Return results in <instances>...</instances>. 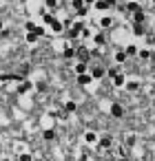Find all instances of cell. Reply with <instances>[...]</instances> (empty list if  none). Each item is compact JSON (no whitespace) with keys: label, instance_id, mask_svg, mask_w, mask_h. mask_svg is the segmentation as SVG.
<instances>
[{"label":"cell","instance_id":"obj_1","mask_svg":"<svg viewBox=\"0 0 155 161\" xmlns=\"http://www.w3.org/2000/svg\"><path fill=\"white\" fill-rule=\"evenodd\" d=\"M111 115L115 119H122L124 117V106H122V104H111Z\"/></svg>","mask_w":155,"mask_h":161},{"label":"cell","instance_id":"obj_2","mask_svg":"<svg viewBox=\"0 0 155 161\" xmlns=\"http://www.w3.org/2000/svg\"><path fill=\"white\" fill-rule=\"evenodd\" d=\"M117 2V0H98L95 2V9H100V11H104V9H111L113 5Z\"/></svg>","mask_w":155,"mask_h":161},{"label":"cell","instance_id":"obj_3","mask_svg":"<svg viewBox=\"0 0 155 161\" xmlns=\"http://www.w3.org/2000/svg\"><path fill=\"white\" fill-rule=\"evenodd\" d=\"M91 82H93V75L91 73H80L78 75V84L80 86H87V84H91Z\"/></svg>","mask_w":155,"mask_h":161},{"label":"cell","instance_id":"obj_4","mask_svg":"<svg viewBox=\"0 0 155 161\" xmlns=\"http://www.w3.org/2000/svg\"><path fill=\"white\" fill-rule=\"evenodd\" d=\"M91 75H93V80H102L106 75V69L104 66H93V69H91Z\"/></svg>","mask_w":155,"mask_h":161},{"label":"cell","instance_id":"obj_5","mask_svg":"<svg viewBox=\"0 0 155 161\" xmlns=\"http://www.w3.org/2000/svg\"><path fill=\"white\" fill-rule=\"evenodd\" d=\"M71 7L78 11V16H84V13H87V9H84V0H73V2H71Z\"/></svg>","mask_w":155,"mask_h":161},{"label":"cell","instance_id":"obj_6","mask_svg":"<svg viewBox=\"0 0 155 161\" xmlns=\"http://www.w3.org/2000/svg\"><path fill=\"white\" fill-rule=\"evenodd\" d=\"M98 141H100V148H111V144H113V137H111V135H104V137H100Z\"/></svg>","mask_w":155,"mask_h":161},{"label":"cell","instance_id":"obj_7","mask_svg":"<svg viewBox=\"0 0 155 161\" xmlns=\"http://www.w3.org/2000/svg\"><path fill=\"white\" fill-rule=\"evenodd\" d=\"M144 20H146V13H144L142 9L133 13V22H138V24H144Z\"/></svg>","mask_w":155,"mask_h":161},{"label":"cell","instance_id":"obj_8","mask_svg":"<svg viewBox=\"0 0 155 161\" xmlns=\"http://www.w3.org/2000/svg\"><path fill=\"white\" fill-rule=\"evenodd\" d=\"M38 38H40L38 31H27V42H29V44H35V42H38Z\"/></svg>","mask_w":155,"mask_h":161},{"label":"cell","instance_id":"obj_9","mask_svg":"<svg viewBox=\"0 0 155 161\" xmlns=\"http://www.w3.org/2000/svg\"><path fill=\"white\" fill-rule=\"evenodd\" d=\"M124 84H126V77H124L122 73H117L115 77H113V86H124Z\"/></svg>","mask_w":155,"mask_h":161},{"label":"cell","instance_id":"obj_10","mask_svg":"<svg viewBox=\"0 0 155 161\" xmlns=\"http://www.w3.org/2000/svg\"><path fill=\"white\" fill-rule=\"evenodd\" d=\"M31 91V82H22L20 86H18V93H20V95H24V93H29Z\"/></svg>","mask_w":155,"mask_h":161},{"label":"cell","instance_id":"obj_11","mask_svg":"<svg viewBox=\"0 0 155 161\" xmlns=\"http://www.w3.org/2000/svg\"><path fill=\"white\" fill-rule=\"evenodd\" d=\"M126 58H129V53H126V51H117L115 53V62H120V64L126 62Z\"/></svg>","mask_w":155,"mask_h":161},{"label":"cell","instance_id":"obj_12","mask_svg":"<svg viewBox=\"0 0 155 161\" xmlns=\"http://www.w3.org/2000/svg\"><path fill=\"white\" fill-rule=\"evenodd\" d=\"M84 141H87V144H95V141H98V135H95V132H87V135H84Z\"/></svg>","mask_w":155,"mask_h":161},{"label":"cell","instance_id":"obj_13","mask_svg":"<svg viewBox=\"0 0 155 161\" xmlns=\"http://www.w3.org/2000/svg\"><path fill=\"white\" fill-rule=\"evenodd\" d=\"M140 9H142V7H140L138 2H129V5H126V11H131V13H135V11H140Z\"/></svg>","mask_w":155,"mask_h":161},{"label":"cell","instance_id":"obj_14","mask_svg":"<svg viewBox=\"0 0 155 161\" xmlns=\"http://www.w3.org/2000/svg\"><path fill=\"white\" fill-rule=\"evenodd\" d=\"M62 27H65V22H58V20H53V22H51V29L56 31V33H60V31H62Z\"/></svg>","mask_w":155,"mask_h":161},{"label":"cell","instance_id":"obj_15","mask_svg":"<svg viewBox=\"0 0 155 161\" xmlns=\"http://www.w3.org/2000/svg\"><path fill=\"white\" fill-rule=\"evenodd\" d=\"M73 55H78V51H76V49H71V46H67V49H65V58H67V60H71Z\"/></svg>","mask_w":155,"mask_h":161},{"label":"cell","instance_id":"obj_16","mask_svg":"<svg viewBox=\"0 0 155 161\" xmlns=\"http://www.w3.org/2000/svg\"><path fill=\"white\" fill-rule=\"evenodd\" d=\"M76 73L80 75V73H87V62H78L76 64Z\"/></svg>","mask_w":155,"mask_h":161},{"label":"cell","instance_id":"obj_17","mask_svg":"<svg viewBox=\"0 0 155 161\" xmlns=\"http://www.w3.org/2000/svg\"><path fill=\"white\" fill-rule=\"evenodd\" d=\"M133 33H135V35H144V27L135 22V24H133Z\"/></svg>","mask_w":155,"mask_h":161},{"label":"cell","instance_id":"obj_18","mask_svg":"<svg viewBox=\"0 0 155 161\" xmlns=\"http://www.w3.org/2000/svg\"><path fill=\"white\" fill-rule=\"evenodd\" d=\"M126 53H129V58H133V55H138V49H135V46L133 44H129V46H126V49H124Z\"/></svg>","mask_w":155,"mask_h":161},{"label":"cell","instance_id":"obj_19","mask_svg":"<svg viewBox=\"0 0 155 161\" xmlns=\"http://www.w3.org/2000/svg\"><path fill=\"white\" fill-rule=\"evenodd\" d=\"M78 55L82 58V62H87V60H89V51H87V49H78Z\"/></svg>","mask_w":155,"mask_h":161},{"label":"cell","instance_id":"obj_20","mask_svg":"<svg viewBox=\"0 0 155 161\" xmlns=\"http://www.w3.org/2000/svg\"><path fill=\"white\" fill-rule=\"evenodd\" d=\"M44 139H47V141L56 139V130H44Z\"/></svg>","mask_w":155,"mask_h":161},{"label":"cell","instance_id":"obj_21","mask_svg":"<svg viewBox=\"0 0 155 161\" xmlns=\"http://www.w3.org/2000/svg\"><path fill=\"white\" fill-rule=\"evenodd\" d=\"M151 53H153V51H146V49H144V51H140L138 55H140L142 60H151Z\"/></svg>","mask_w":155,"mask_h":161},{"label":"cell","instance_id":"obj_22","mask_svg":"<svg viewBox=\"0 0 155 161\" xmlns=\"http://www.w3.org/2000/svg\"><path fill=\"white\" fill-rule=\"evenodd\" d=\"M117 73H120V69H117V66H113V69H109V71H106V75H109V77H115Z\"/></svg>","mask_w":155,"mask_h":161},{"label":"cell","instance_id":"obj_23","mask_svg":"<svg viewBox=\"0 0 155 161\" xmlns=\"http://www.w3.org/2000/svg\"><path fill=\"white\" fill-rule=\"evenodd\" d=\"M104 42H106L104 33H98V35H95V44H104Z\"/></svg>","mask_w":155,"mask_h":161},{"label":"cell","instance_id":"obj_24","mask_svg":"<svg viewBox=\"0 0 155 161\" xmlns=\"http://www.w3.org/2000/svg\"><path fill=\"white\" fill-rule=\"evenodd\" d=\"M65 108H67V113H73V110H76V102H67Z\"/></svg>","mask_w":155,"mask_h":161},{"label":"cell","instance_id":"obj_25","mask_svg":"<svg viewBox=\"0 0 155 161\" xmlns=\"http://www.w3.org/2000/svg\"><path fill=\"white\" fill-rule=\"evenodd\" d=\"M126 88H129V91H138L140 84H138V82H129V84H126Z\"/></svg>","mask_w":155,"mask_h":161},{"label":"cell","instance_id":"obj_26","mask_svg":"<svg viewBox=\"0 0 155 161\" xmlns=\"http://www.w3.org/2000/svg\"><path fill=\"white\" fill-rule=\"evenodd\" d=\"M113 24V18H102V27L106 29V27H111Z\"/></svg>","mask_w":155,"mask_h":161},{"label":"cell","instance_id":"obj_27","mask_svg":"<svg viewBox=\"0 0 155 161\" xmlns=\"http://www.w3.org/2000/svg\"><path fill=\"white\" fill-rule=\"evenodd\" d=\"M18 159H20V161H31V159H33V157H31V155H29V152H22V155H20V157H18Z\"/></svg>","mask_w":155,"mask_h":161},{"label":"cell","instance_id":"obj_28","mask_svg":"<svg viewBox=\"0 0 155 161\" xmlns=\"http://www.w3.org/2000/svg\"><path fill=\"white\" fill-rule=\"evenodd\" d=\"M24 29H27V31H35V29H38V27H35L33 22H27V24H24Z\"/></svg>","mask_w":155,"mask_h":161},{"label":"cell","instance_id":"obj_29","mask_svg":"<svg viewBox=\"0 0 155 161\" xmlns=\"http://www.w3.org/2000/svg\"><path fill=\"white\" fill-rule=\"evenodd\" d=\"M53 20H56V18H53L51 13H44V22H47V24H51Z\"/></svg>","mask_w":155,"mask_h":161},{"label":"cell","instance_id":"obj_30","mask_svg":"<svg viewBox=\"0 0 155 161\" xmlns=\"http://www.w3.org/2000/svg\"><path fill=\"white\" fill-rule=\"evenodd\" d=\"M91 35H93V33H91V29H87V27H84V29H82V38H91Z\"/></svg>","mask_w":155,"mask_h":161},{"label":"cell","instance_id":"obj_31","mask_svg":"<svg viewBox=\"0 0 155 161\" xmlns=\"http://www.w3.org/2000/svg\"><path fill=\"white\" fill-rule=\"evenodd\" d=\"M47 7L53 9V7H58V0H47Z\"/></svg>","mask_w":155,"mask_h":161},{"label":"cell","instance_id":"obj_32","mask_svg":"<svg viewBox=\"0 0 155 161\" xmlns=\"http://www.w3.org/2000/svg\"><path fill=\"white\" fill-rule=\"evenodd\" d=\"M84 2H87V5H95V0H84Z\"/></svg>","mask_w":155,"mask_h":161},{"label":"cell","instance_id":"obj_33","mask_svg":"<svg viewBox=\"0 0 155 161\" xmlns=\"http://www.w3.org/2000/svg\"><path fill=\"white\" fill-rule=\"evenodd\" d=\"M0 31H2V20H0Z\"/></svg>","mask_w":155,"mask_h":161},{"label":"cell","instance_id":"obj_34","mask_svg":"<svg viewBox=\"0 0 155 161\" xmlns=\"http://www.w3.org/2000/svg\"><path fill=\"white\" fill-rule=\"evenodd\" d=\"M0 155H2V144H0Z\"/></svg>","mask_w":155,"mask_h":161},{"label":"cell","instance_id":"obj_35","mask_svg":"<svg viewBox=\"0 0 155 161\" xmlns=\"http://www.w3.org/2000/svg\"><path fill=\"white\" fill-rule=\"evenodd\" d=\"M151 2H153V5H155V0H151Z\"/></svg>","mask_w":155,"mask_h":161}]
</instances>
